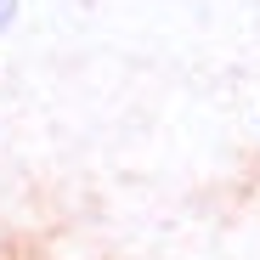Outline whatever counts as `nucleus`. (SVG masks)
I'll return each instance as SVG.
<instances>
[{
	"label": "nucleus",
	"mask_w": 260,
	"mask_h": 260,
	"mask_svg": "<svg viewBox=\"0 0 260 260\" xmlns=\"http://www.w3.org/2000/svg\"><path fill=\"white\" fill-rule=\"evenodd\" d=\"M12 12H17V0H0V28L12 23Z\"/></svg>",
	"instance_id": "1"
}]
</instances>
